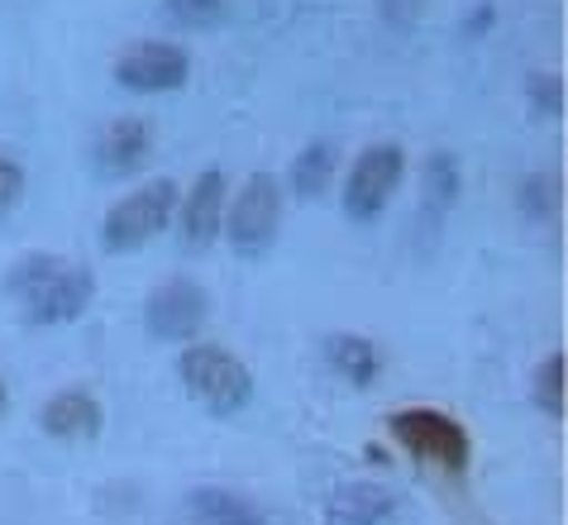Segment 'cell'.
<instances>
[{
    "instance_id": "obj_1",
    "label": "cell",
    "mask_w": 568,
    "mask_h": 525,
    "mask_svg": "<svg viewBox=\"0 0 568 525\" xmlns=\"http://www.w3.org/2000/svg\"><path fill=\"white\" fill-rule=\"evenodd\" d=\"M6 296L24 325H72L97 296V277L87 263L62 259V253H24L6 273Z\"/></svg>"
},
{
    "instance_id": "obj_2",
    "label": "cell",
    "mask_w": 568,
    "mask_h": 525,
    "mask_svg": "<svg viewBox=\"0 0 568 525\" xmlns=\"http://www.w3.org/2000/svg\"><path fill=\"white\" fill-rule=\"evenodd\" d=\"M387 435L416 458L420 468L439 477H464L473 464V440L468 430L439 406H402L387 416Z\"/></svg>"
},
{
    "instance_id": "obj_3",
    "label": "cell",
    "mask_w": 568,
    "mask_h": 525,
    "mask_svg": "<svg viewBox=\"0 0 568 525\" xmlns=\"http://www.w3.org/2000/svg\"><path fill=\"white\" fill-rule=\"evenodd\" d=\"M178 377L220 421L240 416V411L254 402V373L244 368V359H234L230 349H220V344H186L178 359Z\"/></svg>"
},
{
    "instance_id": "obj_4",
    "label": "cell",
    "mask_w": 568,
    "mask_h": 525,
    "mask_svg": "<svg viewBox=\"0 0 568 525\" xmlns=\"http://www.w3.org/2000/svg\"><path fill=\"white\" fill-rule=\"evenodd\" d=\"M172 211H178V182L172 178H153L149 186L130 191L124 201H115L101 220V249L105 253H139L144 244H153L158 234L172 225Z\"/></svg>"
},
{
    "instance_id": "obj_5",
    "label": "cell",
    "mask_w": 568,
    "mask_h": 525,
    "mask_svg": "<svg viewBox=\"0 0 568 525\" xmlns=\"http://www.w3.org/2000/svg\"><path fill=\"white\" fill-rule=\"evenodd\" d=\"M277 230H282V182L273 172H254V178L234 191L220 234L230 239V249L240 259H263L277 244Z\"/></svg>"
},
{
    "instance_id": "obj_6",
    "label": "cell",
    "mask_w": 568,
    "mask_h": 525,
    "mask_svg": "<svg viewBox=\"0 0 568 525\" xmlns=\"http://www.w3.org/2000/svg\"><path fill=\"white\" fill-rule=\"evenodd\" d=\"M402 178H406L402 143H373V149H363L349 182H344V215H349L354 225H373L392 205V196H397Z\"/></svg>"
},
{
    "instance_id": "obj_7",
    "label": "cell",
    "mask_w": 568,
    "mask_h": 525,
    "mask_svg": "<svg viewBox=\"0 0 568 525\" xmlns=\"http://www.w3.org/2000/svg\"><path fill=\"white\" fill-rule=\"evenodd\" d=\"M211 321V296L192 277H172L153 286L144 301V325L158 344H192Z\"/></svg>"
},
{
    "instance_id": "obj_8",
    "label": "cell",
    "mask_w": 568,
    "mask_h": 525,
    "mask_svg": "<svg viewBox=\"0 0 568 525\" xmlns=\"http://www.w3.org/2000/svg\"><path fill=\"white\" fill-rule=\"evenodd\" d=\"M186 77H192V58H186V48H178V43L149 39V43L124 48L115 58V82L139 95L178 91V87H186Z\"/></svg>"
},
{
    "instance_id": "obj_9",
    "label": "cell",
    "mask_w": 568,
    "mask_h": 525,
    "mask_svg": "<svg viewBox=\"0 0 568 525\" xmlns=\"http://www.w3.org/2000/svg\"><path fill=\"white\" fill-rule=\"evenodd\" d=\"M178 244L186 253H201L220 239V225H225V172L206 168L201 178L186 186V196H178Z\"/></svg>"
},
{
    "instance_id": "obj_10",
    "label": "cell",
    "mask_w": 568,
    "mask_h": 525,
    "mask_svg": "<svg viewBox=\"0 0 568 525\" xmlns=\"http://www.w3.org/2000/svg\"><path fill=\"white\" fill-rule=\"evenodd\" d=\"M329 521L335 525H412V506L402 492L377 483H344L329 497Z\"/></svg>"
},
{
    "instance_id": "obj_11",
    "label": "cell",
    "mask_w": 568,
    "mask_h": 525,
    "mask_svg": "<svg viewBox=\"0 0 568 525\" xmlns=\"http://www.w3.org/2000/svg\"><path fill=\"white\" fill-rule=\"evenodd\" d=\"M149 153H153V124L139 115L110 120L97 134V143H91L97 172H105V178H134V172L149 163Z\"/></svg>"
},
{
    "instance_id": "obj_12",
    "label": "cell",
    "mask_w": 568,
    "mask_h": 525,
    "mask_svg": "<svg viewBox=\"0 0 568 525\" xmlns=\"http://www.w3.org/2000/svg\"><path fill=\"white\" fill-rule=\"evenodd\" d=\"M39 425H43V435H53L62 444H87V440H97L105 430V411H101V402L91 392L68 387V392H58V396L43 402Z\"/></svg>"
},
{
    "instance_id": "obj_13",
    "label": "cell",
    "mask_w": 568,
    "mask_h": 525,
    "mask_svg": "<svg viewBox=\"0 0 568 525\" xmlns=\"http://www.w3.org/2000/svg\"><path fill=\"white\" fill-rule=\"evenodd\" d=\"M186 506H192L196 525H267L258 506L230 487H196L192 497H186Z\"/></svg>"
},
{
    "instance_id": "obj_14",
    "label": "cell",
    "mask_w": 568,
    "mask_h": 525,
    "mask_svg": "<svg viewBox=\"0 0 568 525\" xmlns=\"http://www.w3.org/2000/svg\"><path fill=\"white\" fill-rule=\"evenodd\" d=\"M325 359H329V368L339 377H349L354 387H373L377 373H383V354H377V344L363 340V334H329Z\"/></svg>"
},
{
    "instance_id": "obj_15",
    "label": "cell",
    "mask_w": 568,
    "mask_h": 525,
    "mask_svg": "<svg viewBox=\"0 0 568 525\" xmlns=\"http://www.w3.org/2000/svg\"><path fill=\"white\" fill-rule=\"evenodd\" d=\"M335 168H339V149H335V143H329V139L306 143V149L296 153V163H292V191H296V196H306V201H315L329 186V178H335Z\"/></svg>"
},
{
    "instance_id": "obj_16",
    "label": "cell",
    "mask_w": 568,
    "mask_h": 525,
    "mask_svg": "<svg viewBox=\"0 0 568 525\" xmlns=\"http://www.w3.org/2000/svg\"><path fill=\"white\" fill-rule=\"evenodd\" d=\"M530 402L540 406L549 421H564V354H559V349H555V354H545L540 368H535Z\"/></svg>"
},
{
    "instance_id": "obj_17",
    "label": "cell",
    "mask_w": 568,
    "mask_h": 525,
    "mask_svg": "<svg viewBox=\"0 0 568 525\" xmlns=\"http://www.w3.org/2000/svg\"><path fill=\"white\" fill-rule=\"evenodd\" d=\"M520 211L530 220H555L559 215V178L555 172H530L520 182Z\"/></svg>"
},
{
    "instance_id": "obj_18",
    "label": "cell",
    "mask_w": 568,
    "mask_h": 525,
    "mask_svg": "<svg viewBox=\"0 0 568 525\" xmlns=\"http://www.w3.org/2000/svg\"><path fill=\"white\" fill-rule=\"evenodd\" d=\"M425 186H430L435 211H445V205L459 201V158L454 153H430V163H425Z\"/></svg>"
},
{
    "instance_id": "obj_19",
    "label": "cell",
    "mask_w": 568,
    "mask_h": 525,
    "mask_svg": "<svg viewBox=\"0 0 568 525\" xmlns=\"http://www.w3.org/2000/svg\"><path fill=\"white\" fill-rule=\"evenodd\" d=\"M163 10L178 29H215L230 14V0H163Z\"/></svg>"
},
{
    "instance_id": "obj_20",
    "label": "cell",
    "mask_w": 568,
    "mask_h": 525,
    "mask_svg": "<svg viewBox=\"0 0 568 525\" xmlns=\"http://www.w3.org/2000/svg\"><path fill=\"white\" fill-rule=\"evenodd\" d=\"M526 95H530V110H535V115L555 120V115H559V105H564L559 72H535V77H530V87H526Z\"/></svg>"
},
{
    "instance_id": "obj_21",
    "label": "cell",
    "mask_w": 568,
    "mask_h": 525,
    "mask_svg": "<svg viewBox=\"0 0 568 525\" xmlns=\"http://www.w3.org/2000/svg\"><path fill=\"white\" fill-rule=\"evenodd\" d=\"M20 196H24V168L0 153V215H10L20 205Z\"/></svg>"
},
{
    "instance_id": "obj_22",
    "label": "cell",
    "mask_w": 568,
    "mask_h": 525,
    "mask_svg": "<svg viewBox=\"0 0 568 525\" xmlns=\"http://www.w3.org/2000/svg\"><path fill=\"white\" fill-rule=\"evenodd\" d=\"M6 411H10V387H6V377H0V421H6Z\"/></svg>"
}]
</instances>
